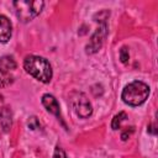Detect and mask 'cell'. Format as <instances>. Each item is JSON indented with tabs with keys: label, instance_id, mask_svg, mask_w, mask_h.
<instances>
[{
	"label": "cell",
	"instance_id": "cell-5",
	"mask_svg": "<svg viewBox=\"0 0 158 158\" xmlns=\"http://www.w3.org/2000/svg\"><path fill=\"white\" fill-rule=\"evenodd\" d=\"M105 36H106V23H105V21H102L101 25L99 26V28L91 36L89 43L86 44V53H89V54L96 53L101 48Z\"/></svg>",
	"mask_w": 158,
	"mask_h": 158
},
{
	"label": "cell",
	"instance_id": "cell-9",
	"mask_svg": "<svg viewBox=\"0 0 158 158\" xmlns=\"http://www.w3.org/2000/svg\"><path fill=\"white\" fill-rule=\"evenodd\" d=\"M16 68V62L10 56H4L0 58V74H9Z\"/></svg>",
	"mask_w": 158,
	"mask_h": 158
},
{
	"label": "cell",
	"instance_id": "cell-12",
	"mask_svg": "<svg viewBox=\"0 0 158 158\" xmlns=\"http://www.w3.org/2000/svg\"><path fill=\"white\" fill-rule=\"evenodd\" d=\"M53 158H68V157H67L65 152L63 151V148L57 146L56 149H54V153H53Z\"/></svg>",
	"mask_w": 158,
	"mask_h": 158
},
{
	"label": "cell",
	"instance_id": "cell-8",
	"mask_svg": "<svg viewBox=\"0 0 158 158\" xmlns=\"http://www.w3.org/2000/svg\"><path fill=\"white\" fill-rule=\"evenodd\" d=\"M0 126L4 132H9L12 126V114L9 107H2L0 110Z\"/></svg>",
	"mask_w": 158,
	"mask_h": 158
},
{
	"label": "cell",
	"instance_id": "cell-15",
	"mask_svg": "<svg viewBox=\"0 0 158 158\" xmlns=\"http://www.w3.org/2000/svg\"><path fill=\"white\" fill-rule=\"evenodd\" d=\"M2 85H4V79H2V77L0 74V86H2Z\"/></svg>",
	"mask_w": 158,
	"mask_h": 158
},
{
	"label": "cell",
	"instance_id": "cell-2",
	"mask_svg": "<svg viewBox=\"0 0 158 158\" xmlns=\"http://www.w3.org/2000/svg\"><path fill=\"white\" fill-rule=\"evenodd\" d=\"M149 95V86L139 80H135L125 86L121 98L125 104L130 106H138L143 104Z\"/></svg>",
	"mask_w": 158,
	"mask_h": 158
},
{
	"label": "cell",
	"instance_id": "cell-10",
	"mask_svg": "<svg viewBox=\"0 0 158 158\" xmlns=\"http://www.w3.org/2000/svg\"><path fill=\"white\" fill-rule=\"evenodd\" d=\"M126 118H127V115H126V112L121 111V112L116 114V115L114 116L112 121H111V128H112V130H118V128L121 127V123H122V121H125Z\"/></svg>",
	"mask_w": 158,
	"mask_h": 158
},
{
	"label": "cell",
	"instance_id": "cell-7",
	"mask_svg": "<svg viewBox=\"0 0 158 158\" xmlns=\"http://www.w3.org/2000/svg\"><path fill=\"white\" fill-rule=\"evenodd\" d=\"M11 35H12V25L10 20L5 15L0 14V42L1 43L7 42Z\"/></svg>",
	"mask_w": 158,
	"mask_h": 158
},
{
	"label": "cell",
	"instance_id": "cell-4",
	"mask_svg": "<svg viewBox=\"0 0 158 158\" xmlns=\"http://www.w3.org/2000/svg\"><path fill=\"white\" fill-rule=\"evenodd\" d=\"M72 106L74 109V111L77 112V115L81 118H86L91 115L93 112V106L89 101V99L86 98L85 94L83 93H74L72 95Z\"/></svg>",
	"mask_w": 158,
	"mask_h": 158
},
{
	"label": "cell",
	"instance_id": "cell-13",
	"mask_svg": "<svg viewBox=\"0 0 158 158\" xmlns=\"http://www.w3.org/2000/svg\"><path fill=\"white\" fill-rule=\"evenodd\" d=\"M28 127H30L31 130H37V128L40 127V122L37 121V118H36L35 116L30 117V120H28Z\"/></svg>",
	"mask_w": 158,
	"mask_h": 158
},
{
	"label": "cell",
	"instance_id": "cell-11",
	"mask_svg": "<svg viewBox=\"0 0 158 158\" xmlns=\"http://www.w3.org/2000/svg\"><path fill=\"white\" fill-rule=\"evenodd\" d=\"M120 59L123 64H127L128 63V59H130V52H128V48L126 46H123L121 49H120Z\"/></svg>",
	"mask_w": 158,
	"mask_h": 158
},
{
	"label": "cell",
	"instance_id": "cell-14",
	"mask_svg": "<svg viewBox=\"0 0 158 158\" xmlns=\"http://www.w3.org/2000/svg\"><path fill=\"white\" fill-rule=\"evenodd\" d=\"M132 132H133V128H132V127L130 128V131H128V130H125V131L122 132V135H121L122 141H126V139H127V138L131 136V133H132Z\"/></svg>",
	"mask_w": 158,
	"mask_h": 158
},
{
	"label": "cell",
	"instance_id": "cell-6",
	"mask_svg": "<svg viewBox=\"0 0 158 158\" xmlns=\"http://www.w3.org/2000/svg\"><path fill=\"white\" fill-rule=\"evenodd\" d=\"M42 105L44 106V109L49 114H52V115H54L57 117H60V107H59V104H58L57 99L53 95L44 94L42 96Z\"/></svg>",
	"mask_w": 158,
	"mask_h": 158
},
{
	"label": "cell",
	"instance_id": "cell-1",
	"mask_svg": "<svg viewBox=\"0 0 158 158\" xmlns=\"http://www.w3.org/2000/svg\"><path fill=\"white\" fill-rule=\"evenodd\" d=\"M23 68L30 75L42 83H49L52 79V67L43 57L27 56L23 60Z\"/></svg>",
	"mask_w": 158,
	"mask_h": 158
},
{
	"label": "cell",
	"instance_id": "cell-3",
	"mask_svg": "<svg viewBox=\"0 0 158 158\" xmlns=\"http://www.w3.org/2000/svg\"><path fill=\"white\" fill-rule=\"evenodd\" d=\"M14 7L16 16L22 22H28L38 16L43 9L44 2L41 0L36 1H14Z\"/></svg>",
	"mask_w": 158,
	"mask_h": 158
}]
</instances>
